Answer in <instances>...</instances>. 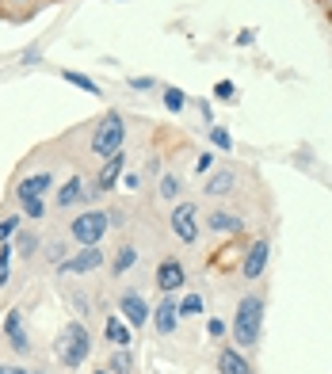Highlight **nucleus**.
Returning a JSON list of instances; mask_svg holds the SVG:
<instances>
[{"label":"nucleus","instance_id":"nucleus-32","mask_svg":"<svg viewBox=\"0 0 332 374\" xmlns=\"http://www.w3.org/2000/svg\"><path fill=\"white\" fill-rule=\"evenodd\" d=\"M65 252H69V248H65V245H61V241H54V245H50V252H46V256H50V264H54V267H58V264H61V260H65Z\"/></svg>","mask_w":332,"mask_h":374},{"label":"nucleus","instance_id":"nucleus-23","mask_svg":"<svg viewBox=\"0 0 332 374\" xmlns=\"http://www.w3.org/2000/svg\"><path fill=\"white\" fill-rule=\"evenodd\" d=\"M15 199H20L27 218H42V214H46V203H42V199H34V195H15Z\"/></svg>","mask_w":332,"mask_h":374},{"label":"nucleus","instance_id":"nucleus-24","mask_svg":"<svg viewBox=\"0 0 332 374\" xmlns=\"http://www.w3.org/2000/svg\"><path fill=\"white\" fill-rule=\"evenodd\" d=\"M164 107H168L172 115H180V111L187 107V95H183L180 88H164Z\"/></svg>","mask_w":332,"mask_h":374},{"label":"nucleus","instance_id":"nucleus-37","mask_svg":"<svg viewBox=\"0 0 332 374\" xmlns=\"http://www.w3.org/2000/svg\"><path fill=\"white\" fill-rule=\"evenodd\" d=\"M92 374H111V370H92Z\"/></svg>","mask_w":332,"mask_h":374},{"label":"nucleus","instance_id":"nucleus-17","mask_svg":"<svg viewBox=\"0 0 332 374\" xmlns=\"http://www.w3.org/2000/svg\"><path fill=\"white\" fill-rule=\"evenodd\" d=\"M50 187H54V176H50V172H34V176H27L20 187H15V195H34V199H42Z\"/></svg>","mask_w":332,"mask_h":374},{"label":"nucleus","instance_id":"nucleus-11","mask_svg":"<svg viewBox=\"0 0 332 374\" xmlns=\"http://www.w3.org/2000/svg\"><path fill=\"white\" fill-rule=\"evenodd\" d=\"M122 172H126V153L119 149V153H111L107 161H103V168H100V176H95V187L92 191H111V187L119 184Z\"/></svg>","mask_w":332,"mask_h":374},{"label":"nucleus","instance_id":"nucleus-13","mask_svg":"<svg viewBox=\"0 0 332 374\" xmlns=\"http://www.w3.org/2000/svg\"><path fill=\"white\" fill-rule=\"evenodd\" d=\"M233 187H237V172H233V168H218L214 176H206V184H203V191H206L211 199L230 195Z\"/></svg>","mask_w":332,"mask_h":374},{"label":"nucleus","instance_id":"nucleus-14","mask_svg":"<svg viewBox=\"0 0 332 374\" xmlns=\"http://www.w3.org/2000/svg\"><path fill=\"white\" fill-rule=\"evenodd\" d=\"M218 374H252V363L244 359L237 347H222L218 352Z\"/></svg>","mask_w":332,"mask_h":374},{"label":"nucleus","instance_id":"nucleus-31","mask_svg":"<svg viewBox=\"0 0 332 374\" xmlns=\"http://www.w3.org/2000/svg\"><path fill=\"white\" fill-rule=\"evenodd\" d=\"M206 336H211V340H222V336H225V321L211 317V321H206Z\"/></svg>","mask_w":332,"mask_h":374},{"label":"nucleus","instance_id":"nucleus-15","mask_svg":"<svg viewBox=\"0 0 332 374\" xmlns=\"http://www.w3.org/2000/svg\"><path fill=\"white\" fill-rule=\"evenodd\" d=\"M81 199H88V187H84V180H81V176L65 180V184L58 187V211H65V206H77Z\"/></svg>","mask_w":332,"mask_h":374},{"label":"nucleus","instance_id":"nucleus-26","mask_svg":"<svg viewBox=\"0 0 332 374\" xmlns=\"http://www.w3.org/2000/svg\"><path fill=\"white\" fill-rule=\"evenodd\" d=\"M15 248H20L23 256H34V252H39V237H34V233H15Z\"/></svg>","mask_w":332,"mask_h":374},{"label":"nucleus","instance_id":"nucleus-36","mask_svg":"<svg viewBox=\"0 0 332 374\" xmlns=\"http://www.w3.org/2000/svg\"><path fill=\"white\" fill-rule=\"evenodd\" d=\"M0 374H31V370H23V367H12V363H8V367H0Z\"/></svg>","mask_w":332,"mask_h":374},{"label":"nucleus","instance_id":"nucleus-30","mask_svg":"<svg viewBox=\"0 0 332 374\" xmlns=\"http://www.w3.org/2000/svg\"><path fill=\"white\" fill-rule=\"evenodd\" d=\"M161 195L164 199H180V180L176 176H164L161 180Z\"/></svg>","mask_w":332,"mask_h":374},{"label":"nucleus","instance_id":"nucleus-28","mask_svg":"<svg viewBox=\"0 0 332 374\" xmlns=\"http://www.w3.org/2000/svg\"><path fill=\"white\" fill-rule=\"evenodd\" d=\"M15 233H20V214H12V218H4V222H0V241L15 237Z\"/></svg>","mask_w":332,"mask_h":374},{"label":"nucleus","instance_id":"nucleus-38","mask_svg":"<svg viewBox=\"0 0 332 374\" xmlns=\"http://www.w3.org/2000/svg\"><path fill=\"white\" fill-rule=\"evenodd\" d=\"M328 4H332V0H328Z\"/></svg>","mask_w":332,"mask_h":374},{"label":"nucleus","instance_id":"nucleus-9","mask_svg":"<svg viewBox=\"0 0 332 374\" xmlns=\"http://www.w3.org/2000/svg\"><path fill=\"white\" fill-rule=\"evenodd\" d=\"M176 325H180V302L172 298V294H164V298L153 306V328L161 336H172V333H176Z\"/></svg>","mask_w":332,"mask_h":374},{"label":"nucleus","instance_id":"nucleus-18","mask_svg":"<svg viewBox=\"0 0 332 374\" xmlns=\"http://www.w3.org/2000/svg\"><path fill=\"white\" fill-rule=\"evenodd\" d=\"M103 336H107L115 347H130V340H134V333H130V325L122 317H107V325H103Z\"/></svg>","mask_w":332,"mask_h":374},{"label":"nucleus","instance_id":"nucleus-4","mask_svg":"<svg viewBox=\"0 0 332 374\" xmlns=\"http://www.w3.org/2000/svg\"><path fill=\"white\" fill-rule=\"evenodd\" d=\"M107 225H111V214L107 211H84L81 218H73L69 233H73V241L84 248V245H100L103 233H107Z\"/></svg>","mask_w":332,"mask_h":374},{"label":"nucleus","instance_id":"nucleus-27","mask_svg":"<svg viewBox=\"0 0 332 374\" xmlns=\"http://www.w3.org/2000/svg\"><path fill=\"white\" fill-rule=\"evenodd\" d=\"M8 260H12V245H4V241H0V286H4L8 275H12V272H8Z\"/></svg>","mask_w":332,"mask_h":374},{"label":"nucleus","instance_id":"nucleus-20","mask_svg":"<svg viewBox=\"0 0 332 374\" xmlns=\"http://www.w3.org/2000/svg\"><path fill=\"white\" fill-rule=\"evenodd\" d=\"M134 260H138V248L122 245V248L115 252V264H111V272H115V275H122V272H126V267H134Z\"/></svg>","mask_w":332,"mask_h":374},{"label":"nucleus","instance_id":"nucleus-6","mask_svg":"<svg viewBox=\"0 0 332 374\" xmlns=\"http://www.w3.org/2000/svg\"><path fill=\"white\" fill-rule=\"evenodd\" d=\"M168 225H172V233H176L183 245H195L199 241V211H195V203H180L176 211H172Z\"/></svg>","mask_w":332,"mask_h":374},{"label":"nucleus","instance_id":"nucleus-21","mask_svg":"<svg viewBox=\"0 0 332 374\" xmlns=\"http://www.w3.org/2000/svg\"><path fill=\"white\" fill-rule=\"evenodd\" d=\"M107 370H111V374H130V370H134V359H130V352H126V347H119V352L111 355Z\"/></svg>","mask_w":332,"mask_h":374},{"label":"nucleus","instance_id":"nucleus-25","mask_svg":"<svg viewBox=\"0 0 332 374\" xmlns=\"http://www.w3.org/2000/svg\"><path fill=\"white\" fill-rule=\"evenodd\" d=\"M203 313V298L199 294H187V298L180 302V317H199Z\"/></svg>","mask_w":332,"mask_h":374},{"label":"nucleus","instance_id":"nucleus-2","mask_svg":"<svg viewBox=\"0 0 332 374\" xmlns=\"http://www.w3.org/2000/svg\"><path fill=\"white\" fill-rule=\"evenodd\" d=\"M54 355L61 359V367L77 370V367H81V363L92 355V336H88V328H84L81 321H69V325H61L58 344H54Z\"/></svg>","mask_w":332,"mask_h":374},{"label":"nucleus","instance_id":"nucleus-33","mask_svg":"<svg viewBox=\"0 0 332 374\" xmlns=\"http://www.w3.org/2000/svg\"><path fill=\"white\" fill-rule=\"evenodd\" d=\"M130 88H134V92H150L153 88V76H130Z\"/></svg>","mask_w":332,"mask_h":374},{"label":"nucleus","instance_id":"nucleus-22","mask_svg":"<svg viewBox=\"0 0 332 374\" xmlns=\"http://www.w3.org/2000/svg\"><path fill=\"white\" fill-rule=\"evenodd\" d=\"M206 134H211V145H218L222 153H230V149H233V138H230V130H225V126L211 123V130H206Z\"/></svg>","mask_w":332,"mask_h":374},{"label":"nucleus","instance_id":"nucleus-29","mask_svg":"<svg viewBox=\"0 0 332 374\" xmlns=\"http://www.w3.org/2000/svg\"><path fill=\"white\" fill-rule=\"evenodd\" d=\"M214 95H218V100L230 103L233 95H237V84H233V81H218V84H214Z\"/></svg>","mask_w":332,"mask_h":374},{"label":"nucleus","instance_id":"nucleus-7","mask_svg":"<svg viewBox=\"0 0 332 374\" xmlns=\"http://www.w3.org/2000/svg\"><path fill=\"white\" fill-rule=\"evenodd\" d=\"M103 264V248L100 245H84L77 256H65L58 264V272L61 275H88V272H95V267Z\"/></svg>","mask_w":332,"mask_h":374},{"label":"nucleus","instance_id":"nucleus-1","mask_svg":"<svg viewBox=\"0 0 332 374\" xmlns=\"http://www.w3.org/2000/svg\"><path fill=\"white\" fill-rule=\"evenodd\" d=\"M264 333V298L260 294H244L233 313V344L237 347H256Z\"/></svg>","mask_w":332,"mask_h":374},{"label":"nucleus","instance_id":"nucleus-19","mask_svg":"<svg viewBox=\"0 0 332 374\" xmlns=\"http://www.w3.org/2000/svg\"><path fill=\"white\" fill-rule=\"evenodd\" d=\"M61 81L73 84V88H81V92H88V95H100V84H95L92 76H84V73H73V69H65V73H61Z\"/></svg>","mask_w":332,"mask_h":374},{"label":"nucleus","instance_id":"nucleus-34","mask_svg":"<svg viewBox=\"0 0 332 374\" xmlns=\"http://www.w3.org/2000/svg\"><path fill=\"white\" fill-rule=\"evenodd\" d=\"M252 42H256V31H252V27H244V31L237 34V46H252Z\"/></svg>","mask_w":332,"mask_h":374},{"label":"nucleus","instance_id":"nucleus-5","mask_svg":"<svg viewBox=\"0 0 332 374\" xmlns=\"http://www.w3.org/2000/svg\"><path fill=\"white\" fill-rule=\"evenodd\" d=\"M267 256H272V241L256 237L248 248H244V256H241V279L244 283L260 279V275H264V267H267Z\"/></svg>","mask_w":332,"mask_h":374},{"label":"nucleus","instance_id":"nucleus-8","mask_svg":"<svg viewBox=\"0 0 332 374\" xmlns=\"http://www.w3.org/2000/svg\"><path fill=\"white\" fill-rule=\"evenodd\" d=\"M0 333L8 336V344H12L20 355H27V352H31V336H27V328H23V309H20V306L8 309L4 325H0Z\"/></svg>","mask_w":332,"mask_h":374},{"label":"nucleus","instance_id":"nucleus-35","mask_svg":"<svg viewBox=\"0 0 332 374\" xmlns=\"http://www.w3.org/2000/svg\"><path fill=\"white\" fill-rule=\"evenodd\" d=\"M211 164H214V153H203V156L195 161V168H199V172H211Z\"/></svg>","mask_w":332,"mask_h":374},{"label":"nucleus","instance_id":"nucleus-3","mask_svg":"<svg viewBox=\"0 0 332 374\" xmlns=\"http://www.w3.org/2000/svg\"><path fill=\"white\" fill-rule=\"evenodd\" d=\"M122 142H126V123H122L119 111H107V115L95 123V134H92V153L103 156L107 161L111 153L122 149Z\"/></svg>","mask_w":332,"mask_h":374},{"label":"nucleus","instance_id":"nucleus-12","mask_svg":"<svg viewBox=\"0 0 332 374\" xmlns=\"http://www.w3.org/2000/svg\"><path fill=\"white\" fill-rule=\"evenodd\" d=\"M119 309H122V317H126V325H134V328L150 321V302H145L138 290H126V294H122Z\"/></svg>","mask_w":332,"mask_h":374},{"label":"nucleus","instance_id":"nucleus-10","mask_svg":"<svg viewBox=\"0 0 332 374\" xmlns=\"http://www.w3.org/2000/svg\"><path fill=\"white\" fill-rule=\"evenodd\" d=\"M183 279H187V272H183V264L176 256L161 260V267H157V286H161L164 294H176L183 290Z\"/></svg>","mask_w":332,"mask_h":374},{"label":"nucleus","instance_id":"nucleus-16","mask_svg":"<svg viewBox=\"0 0 332 374\" xmlns=\"http://www.w3.org/2000/svg\"><path fill=\"white\" fill-rule=\"evenodd\" d=\"M206 229L211 233H241L244 229V218L233 211H214L211 218H206Z\"/></svg>","mask_w":332,"mask_h":374}]
</instances>
